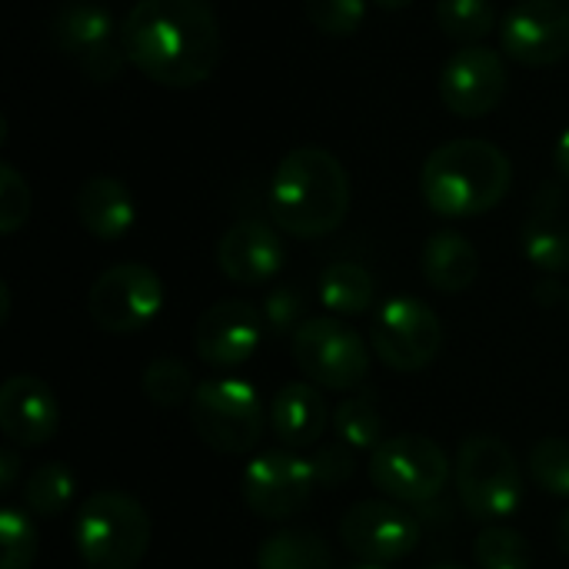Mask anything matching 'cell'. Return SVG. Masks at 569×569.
Segmentation results:
<instances>
[{
	"label": "cell",
	"mask_w": 569,
	"mask_h": 569,
	"mask_svg": "<svg viewBox=\"0 0 569 569\" xmlns=\"http://www.w3.org/2000/svg\"><path fill=\"white\" fill-rule=\"evenodd\" d=\"M120 43L147 80L187 90L213 77L223 37L213 0H137Z\"/></svg>",
	"instance_id": "1"
},
{
	"label": "cell",
	"mask_w": 569,
	"mask_h": 569,
	"mask_svg": "<svg viewBox=\"0 0 569 569\" xmlns=\"http://www.w3.org/2000/svg\"><path fill=\"white\" fill-rule=\"evenodd\" d=\"M350 200V173L327 147L290 150L277 163L267 193L273 223L297 240H317L333 233L347 220Z\"/></svg>",
	"instance_id": "2"
},
{
	"label": "cell",
	"mask_w": 569,
	"mask_h": 569,
	"mask_svg": "<svg viewBox=\"0 0 569 569\" xmlns=\"http://www.w3.org/2000/svg\"><path fill=\"white\" fill-rule=\"evenodd\" d=\"M513 183L510 157L480 137H460L440 143L423 170H420V193L437 217L467 220L483 217L503 203Z\"/></svg>",
	"instance_id": "3"
},
{
	"label": "cell",
	"mask_w": 569,
	"mask_h": 569,
	"mask_svg": "<svg viewBox=\"0 0 569 569\" xmlns=\"http://www.w3.org/2000/svg\"><path fill=\"white\" fill-rule=\"evenodd\" d=\"M150 537V513L123 490L90 493L73 520V547L90 569H137Z\"/></svg>",
	"instance_id": "4"
},
{
	"label": "cell",
	"mask_w": 569,
	"mask_h": 569,
	"mask_svg": "<svg viewBox=\"0 0 569 569\" xmlns=\"http://www.w3.org/2000/svg\"><path fill=\"white\" fill-rule=\"evenodd\" d=\"M187 417L203 447L223 457H240L260 443L270 410L250 380L213 377L197 383L187 403Z\"/></svg>",
	"instance_id": "5"
},
{
	"label": "cell",
	"mask_w": 569,
	"mask_h": 569,
	"mask_svg": "<svg viewBox=\"0 0 569 569\" xmlns=\"http://www.w3.org/2000/svg\"><path fill=\"white\" fill-rule=\"evenodd\" d=\"M453 483L463 510L480 523H503L523 507V470L493 433H473L460 443Z\"/></svg>",
	"instance_id": "6"
},
{
	"label": "cell",
	"mask_w": 569,
	"mask_h": 569,
	"mask_svg": "<svg viewBox=\"0 0 569 569\" xmlns=\"http://www.w3.org/2000/svg\"><path fill=\"white\" fill-rule=\"evenodd\" d=\"M450 457L447 450L423 437V433H400L387 437L370 453V480L373 487L403 507H423L433 503L447 483H450Z\"/></svg>",
	"instance_id": "7"
},
{
	"label": "cell",
	"mask_w": 569,
	"mask_h": 569,
	"mask_svg": "<svg viewBox=\"0 0 569 569\" xmlns=\"http://www.w3.org/2000/svg\"><path fill=\"white\" fill-rule=\"evenodd\" d=\"M293 363L320 390H357L370 377V347L340 317H310L293 333Z\"/></svg>",
	"instance_id": "8"
},
{
	"label": "cell",
	"mask_w": 569,
	"mask_h": 569,
	"mask_svg": "<svg viewBox=\"0 0 569 569\" xmlns=\"http://www.w3.org/2000/svg\"><path fill=\"white\" fill-rule=\"evenodd\" d=\"M377 360L393 373L427 370L443 347V323L420 297H390L380 303L370 330Z\"/></svg>",
	"instance_id": "9"
},
{
	"label": "cell",
	"mask_w": 569,
	"mask_h": 569,
	"mask_svg": "<svg viewBox=\"0 0 569 569\" xmlns=\"http://www.w3.org/2000/svg\"><path fill=\"white\" fill-rule=\"evenodd\" d=\"M163 297V280L153 267L117 263L93 280L87 293V310L103 333L130 337L147 330L160 317Z\"/></svg>",
	"instance_id": "10"
},
{
	"label": "cell",
	"mask_w": 569,
	"mask_h": 569,
	"mask_svg": "<svg viewBox=\"0 0 569 569\" xmlns=\"http://www.w3.org/2000/svg\"><path fill=\"white\" fill-rule=\"evenodd\" d=\"M317 487L313 463L297 450H263L240 473V500L253 517L270 523L297 517Z\"/></svg>",
	"instance_id": "11"
},
{
	"label": "cell",
	"mask_w": 569,
	"mask_h": 569,
	"mask_svg": "<svg viewBox=\"0 0 569 569\" xmlns=\"http://www.w3.org/2000/svg\"><path fill=\"white\" fill-rule=\"evenodd\" d=\"M423 540V523L403 503L393 500H360L340 520V543L350 557L363 563H397L407 560Z\"/></svg>",
	"instance_id": "12"
},
{
	"label": "cell",
	"mask_w": 569,
	"mask_h": 569,
	"mask_svg": "<svg viewBox=\"0 0 569 569\" xmlns=\"http://www.w3.org/2000/svg\"><path fill=\"white\" fill-rule=\"evenodd\" d=\"M510 90L507 60L483 43L457 50L440 70V100L453 117L480 120L493 113Z\"/></svg>",
	"instance_id": "13"
},
{
	"label": "cell",
	"mask_w": 569,
	"mask_h": 569,
	"mask_svg": "<svg viewBox=\"0 0 569 569\" xmlns=\"http://www.w3.org/2000/svg\"><path fill=\"white\" fill-rule=\"evenodd\" d=\"M503 53L523 67H553L569 53V0H520L500 20Z\"/></svg>",
	"instance_id": "14"
},
{
	"label": "cell",
	"mask_w": 569,
	"mask_h": 569,
	"mask_svg": "<svg viewBox=\"0 0 569 569\" xmlns=\"http://www.w3.org/2000/svg\"><path fill=\"white\" fill-rule=\"evenodd\" d=\"M263 333H267V320L260 307H253L250 300L227 297L200 313L193 327V347L207 367L237 370L260 350Z\"/></svg>",
	"instance_id": "15"
},
{
	"label": "cell",
	"mask_w": 569,
	"mask_h": 569,
	"mask_svg": "<svg viewBox=\"0 0 569 569\" xmlns=\"http://www.w3.org/2000/svg\"><path fill=\"white\" fill-rule=\"evenodd\" d=\"M60 403L50 383L33 373H13L0 387V430L20 450H40L57 437Z\"/></svg>",
	"instance_id": "16"
},
{
	"label": "cell",
	"mask_w": 569,
	"mask_h": 569,
	"mask_svg": "<svg viewBox=\"0 0 569 569\" xmlns=\"http://www.w3.org/2000/svg\"><path fill=\"white\" fill-rule=\"evenodd\" d=\"M287 263V243L277 227L263 220H240L233 223L217 243V267L227 280L240 287H263L270 283Z\"/></svg>",
	"instance_id": "17"
},
{
	"label": "cell",
	"mask_w": 569,
	"mask_h": 569,
	"mask_svg": "<svg viewBox=\"0 0 569 569\" xmlns=\"http://www.w3.org/2000/svg\"><path fill=\"white\" fill-rule=\"evenodd\" d=\"M523 257L543 277L569 273V217L567 200L557 183H543L523 220Z\"/></svg>",
	"instance_id": "18"
},
{
	"label": "cell",
	"mask_w": 569,
	"mask_h": 569,
	"mask_svg": "<svg viewBox=\"0 0 569 569\" xmlns=\"http://www.w3.org/2000/svg\"><path fill=\"white\" fill-rule=\"evenodd\" d=\"M330 407L323 390L310 380L287 383L270 400V430L283 443V450H307L317 447L327 433Z\"/></svg>",
	"instance_id": "19"
},
{
	"label": "cell",
	"mask_w": 569,
	"mask_h": 569,
	"mask_svg": "<svg viewBox=\"0 0 569 569\" xmlns=\"http://www.w3.org/2000/svg\"><path fill=\"white\" fill-rule=\"evenodd\" d=\"M80 227L97 240H120L137 223V203L123 180L97 173L87 177L73 200Z\"/></svg>",
	"instance_id": "20"
},
{
	"label": "cell",
	"mask_w": 569,
	"mask_h": 569,
	"mask_svg": "<svg viewBox=\"0 0 569 569\" xmlns=\"http://www.w3.org/2000/svg\"><path fill=\"white\" fill-rule=\"evenodd\" d=\"M420 270L437 293H463L480 277V253L463 233L437 230L423 243Z\"/></svg>",
	"instance_id": "21"
},
{
	"label": "cell",
	"mask_w": 569,
	"mask_h": 569,
	"mask_svg": "<svg viewBox=\"0 0 569 569\" xmlns=\"http://www.w3.org/2000/svg\"><path fill=\"white\" fill-rule=\"evenodd\" d=\"M50 40L60 53L83 57L93 47L113 40V13L93 0H70L50 20Z\"/></svg>",
	"instance_id": "22"
},
{
	"label": "cell",
	"mask_w": 569,
	"mask_h": 569,
	"mask_svg": "<svg viewBox=\"0 0 569 569\" xmlns=\"http://www.w3.org/2000/svg\"><path fill=\"white\" fill-rule=\"evenodd\" d=\"M320 303L333 317H363L373 310L377 300V280L363 263L337 260L320 273Z\"/></svg>",
	"instance_id": "23"
},
{
	"label": "cell",
	"mask_w": 569,
	"mask_h": 569,
	"mask_svg": "<svg viewBox=\"0 0 569 569\" xmlns=\"http://www.w3.org/2000/svg\"><path fill=\"white\" fill-rule=\"evenodd\" d=\"M257 569H333V550L320 533L290 527L260 543Z\"/></svg>",
	"instance_id": "24"
},
{
	"label": "cell",
	"mask_w": 569,
	"mask_h": 569,
	"mask_svg": "<svg viewBox=\"0 0 569 569\" xmlns=\"http://www.w3.org/2000/svg\"><path fill=\"white\" fill-rule=\"evenodd\" d=\"M77 497V477L67 463L60 460H47V463H37L27 477H23V490H20V500H23V510L30 517H40V520H53L60 513H67V507L73 503Z\"/></svg>",
	"instance_id": "25"
},
{
	"label": "cell",
	"mask_w": 569,
	"mask_h": 569,
	"mask_svg": "<svg viewBox=\"0 0 569 569\" xmlns=\"http://www.w3.org/2000/svg\"><path fill=\"white\" fill-rule=\"evenodd\" d=\"M500 17L493 0H437V27L443 37L473 47L497 30Z\"/></svg>",
	"instance_id": "26"
},
{
	"label": "cell",
	"mask_w": 569,
	"mask_h": 569,
	"mask_svg": "<svg viewBox=\"0 0 569 569\" xmlns=\"http://www.w3.org/2000/svg\"><path fill=\"white\" fill-rule=\"evenodd\" d=\"M473 563L477 569H533V547L520 530L487 523L473 540Z\"/></svg>",
	"instance_id": "27"
},
{
	"label": "cell",
	"mask_w": 569,
	"mask_h": 569,
	"mask_svg": "<svg viewBox=\"0 0 569 569\" xmlns=\"http://www.w3.org/2000/svg\"><path fill=\"white\" fill-rule=\"evenodd\" d=\"M140 387H143V397L160 410H180L183 403H190V397L197 390L190 367L177 357L150 360L140 377Z\"/></svg>",
	"instance_id": "28"
},
{
	"label": "cell",
	"mask_w": 569,
	"mask_h": 569,
	"mask_svg": "<svg viewBox=\"0 0 569 569\" xmlns=\"http://www.w3.org/2000/svg\"><path fill=\"white\" fill-rule=\"evenodd\" d=\"M333 430L357 453H373L383 443V420H380L373 400H367V397L340 400L333 407Z\"/></svg>",
	"instance_id": "29"
},
{
	"label": "cell",
	"mask_w": 569,
	"mask_h": 569,
	"mask_svg": "<svg viewBox=\"0 0 569 569\" xmlns=\"http://www.w3.org/2000/svg\"><path fill=\"white\" fill-rule=\"evenodd\" d=\"M527 470L543 493L569 500V440H563V437L537 440L530 447Z\"/></svg>",
	"instance_id": "30"
},
{
	"label": "cell",
	"mask_w": 569,
	"mask_h": 569,
	"mask_svg": "<svg viewBox=\"0 0 569 569\" xmlns=\"http://www.w3.org/2000/svg\"><path fill=\"white\" fill-rule=\"evenodd\" d=\"M37 560V527L23 507L0 510V569H30Z\"/></svg>",
	"instance_id": "31"
},
{
	"label": "cell",
	"mask_w": 569,
	"mask_h": 569,
	"mask_svg": "<svg viewBox=\"0 0 569 569\" xmlns=\"http://www.w3.org/2000/svg\"><path fill=\"white\" fill-rule=\"evenodd\" d=\"M307 20L327 37H350L367 20V0H303Z\"/></svg>",
	"instance_id": "32"
},
{
	"label": "cell",
	"mask_w": 569,
	"mask_h": 569,
	"mask_svg": "<svg viewBox=\"0 0 569 569\" xmlns=\"http://www.w3.org/2000/svg\"><path fill=\"white\" fill-rule=\"evenodd\" d=\"M30 183L13 163H0V233L13 237L30 220Z\"/></svg>",
	"instance_id": "33"
},
{
	"label": "cell",
	"mask_w": 569,
	"mask_h": 569,
	"mask_svg": "<svg viewBox=\"0 0 569 569\" xmlns=\"http://www.w3.org/2000/svg\"><path fill=\"white\" fill-rule=\"evenodd\" d=\"M310 463H313V470H317V483H320L323 490H337V487H343L347 480H353V473H357V450L347 447L343 440H337V443H320L317 453L310 457Z\"/></svg>",
	"instance_id": "34"
},
{
	"label": "cell",
	"mask_w": 569,
	"mask_h": 569,
	"mask_svg": "<svg viewBox=\"0 0 569 569\" xmlns=\"http://www.w3.org/2000/svg\"><path fill=\"white\" fill-rule=\"evenodd\" d=\"M260 313L273 333H297L303 323V297L293 287H277L267 293Z\"/></svg>",
	"instance_id": "35"
},
{
	"label": "cell",
	"mask_w": 569,
	"mask_h": 569,
	"mask_svg": "<svg viewBox=\"0 0 569 569\" xmlns=\"http://www.w3.org/2000/svg\"><path fill=\"white\" fill-rule=\"evenodd\" d=\"M127 60H130V57H127L123 43L107 40V43L93 47L90 53H83V57H80V67H83V73H87L90 80H97V83H110V80H117V77L123 73Z\"/></svg>",
	"instance_id": "36"
},
{
	"label": "cell",
	"mask_w": 569,
	"mask_h": 569,
	"mask_svg": "<svg viewBox=\"0 0 569 569\" xmlns=\"http://www.w3.org/2000/svg\"><path fill=\"white\" fill-rule=\"evenodd\" d=\"M17 480H20V457H17V450L7 447V450H0V493L10 497Z\"/></svg>",
	"instance_id": "37"
},
{
	"label": "cell",
	"mask_w": 569,
	"mask_h": 569,
	"mask_svg": "<svg viewBox=\"0 0 569 569\" xmlns=\"http://www.w3.org/2000/svg\"><path fill=\"white\" fill-rule=\"evenodd\" d=\"M533 297H537V303H543V307L567 303V290H563V283H560L557 277H543V280L533 287Z\"/></svg>",
	"instance_id": "38"
},
{
	"label": "cell",
	"mask_w": 569,
	"mask_h": 569,
	"mask_svg": "<svg viewBox=\"0 0 569 569\" xmlns=\"http://www.w3.org/2000/svg\"><path fill=\"white\" fill-rule=\"evenodd\" d=\"M553 163H557L560 177L569 183V127L560 133V140H557V147H553Z\"/></svg>",
	"instance_id": "39"
},
{
	"label": "cell",
	"mask_w": 569,
	"mask_h": 569,
	"mask_svg": "<svg viewBox=\"0 0 569 569\" xmlns=\"http://www.w3.org/2000/svg\"><path fill=\"white\" fill-rule=\"evenodd\" d=\"M557 547H560V553L569 557V510L560 517V523H557Z\"/></svg>",
	"instance_id": "40"
},
{
	"label": "cell",
	"mask_w": 569,
	"mask_h": 569,
	"mask_svg": "<svg viewBox=\"0 0 569 569\" xmlns=\"http://www.w3.org/2000/svg\"><path fill=\"white\" fill-rule=\"evenodd\" d=\"M0 320L7 323L10 320V287L0 283Z\"/></svg>",
	"instance_id": "41"
},
{
	"label": "cell",
	"mask_w": 569,
	"mask_h": 569,
	"mask_svg": "<svg viewBox=\"0 0 569 569\" xmlns=\"http://www.w3.org/2000/svg\"><path fill=\"white\" fill-rule=\"evenodd\" d=\"M377 7H383V10H407V7H413L417 0H373Z\"/></svg>",
	"instance_id": "42"
},
{
	"label": "cell",
	"mask_w": 569,
	"mask_h": 569,
	"mask_svg": "<svg viewBox=\"0 0 569 569\" xmlns=\"http://www.w3.org/2000/svg\"><path fill=\"white\" fill-rule=\"evenodd\" d=\"M347 569H390L387 563H363V560H357V563H350Z\"/></svg>",
	"instance_id": "43"
},
{
	"label": "cell",
	"mask_w": 569,
	"mask_h": 569,
	"mask_svg": "<svg viewBox=\"0 0 569 569\" xmlns=\"http://www.w3.org/2000/svg\"><path fill=\"white\" fill-rule=\"evenodd\" d=\"M427 569H467V567H460V563H433V567H427Z\"/></svg>",
	"instance_id": "44"
},
{
	"label": "cell",
	"mask_w": 569,
	"mask_h": 569,
	"mask_svg": "<svg viewBox=\"0 0 569 569\" xmlns=\"http://www.w3.org/2000/svg\"><path fill=\"white\" fill-rule=\"evenodd\" d=\"M567 313H569V287H567Z\"/></svg>",
	"instance_id": "45"
}]
</instances>
